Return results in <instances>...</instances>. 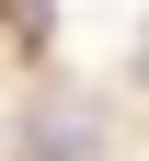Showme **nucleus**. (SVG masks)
Wrapping results in <instances>:
<instances>
[{
  "mask_svg": "<svg viewBox=\"0 0 149 161\" xmlns=\"http://www.w3.org/2000/svg\"><path fill=\"white\" fill-rule=\"evenodd\" d=\"M23 161H92V127H80V115H35Z\"/></svg>",
  "mask_w": 149,
  "mask_h": 161,
  "instance_id": "f257e3e1",
  "label": "nucleus"
}]
</instances>
